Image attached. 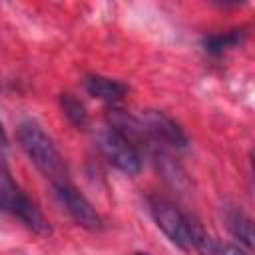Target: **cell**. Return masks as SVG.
Segmentation results:
<instances>
[{
  "instance_id": "8fae6325",
  "label": "cell",
  "mask_w": 255,
  "mask_h": 255,
  "mask_svg": "<svg viewBox=\"0 0 255 255\" xmlns=\"http://www.w3.org/2000/svg\"><path fill=\"white\" fill-rule=\"evenodd\" d=\"M6 145H8V135H6V129L0 122V149H6Z\"/></svg>"
},
{
  "instance_id": "9c48e42d",
  "label": "cell",
  "mask_w": 255,
  "mask_h": 255,
  "mask_svg": "<svg viewBox=\"0 0 255 255\" xmlns=\"http://www.w3.org/2000/svg\"><path fill=\"white\" fill-rule=\"evenodd\" d=\"M247 36L245 28H239V30H229V32H223V34H213V36H207L203 40V46L209 54H223L225 50L237 46L243 42V38Z\"/></svg>"
},
{
  "instance_id": "3957f363",
  "label": "cell",
  "mask_w": 255,
  "mask_h": 255,
  "mask_svg": "<svg viewBox=\"0 0 255 255\" xmlns=\"http://www.w3.org/2000/svg\"><path fill=\"white\" fill-rule=\"evenodd\" d=\"M98 147L102 151V155L120 171L128 173V175H135L141 169V155L139 149L122 133H118L116 129L108 128L98 131L96 135Z\"/></svg>"
},
{
  "instance_id": "ba28073f",
  "label": "cell",
  "mask_w": 255,
  "mask_h": 255,
  "mask_svg": "<svg viewBox=\"0 0 255 255\" xmlns=\"http://www.w3.org/2000/svg\"><path fill=\"white\" fill-rule=\"evenodd\" d=\"M225 221H227V227L235 239H239L245 247L253 245V225H251V219L243 213V209L229 207L225 211Z\"/></svg>"
},
{
  "instance_id": "52a82bcc",
  "label": "cell",
  "mask_w": 255,
  "mask_h": 255,
  "mask_svg": "<svg viewBox=\"0 0 255 255\" xmlns=\"http://www.w3.org/2000/svg\"><path fill=\"white\" fill-rule=\"evenodd\" d=\"M86 90L90 96H94L102 102H108V104H116L128 94V86L124 82L112 80L106 76H90L86 80Z\"/></svg>"
},
{
  "instance_id": "7a4b0ae2",
  "label": "cell",
  "mask_w": 255,
  "mask_h": 255,
  "mask_svg": "<svg viewBox=\"0 0 255 255\" xmlns=\"http://www.w3.org/2000/svg\"><path fill=\"white\" fill-rule=\"evenodd\" d=\"M0 211H8L16 215L28 229L34 233H50V225L46 217L40 213V209L34 205V201L18 187V183L12 179L6 163L0 157Z\"/></svg>"
},
{
  "instance_id": "5b68a950",
  "label": "cell",
  "mask_w": 255,
  "mask_h": 255,
  "mask_svg": "<svg viewBox=\"0 0 255 255\" xmlns=\"http://www.w3.org/2000/svg\"><path fill=\"white\" fill-rule=\"evenodd\" d=\"M137 122L143 129L147 143H155L157 147L181 149L187 145V135L183 129L163 112L159 110H143L137 116Z\"/></svg>"
},
{
  "instance_id": "8992f818",
  "label": "cell",
  "mask_w": 255,
  "mask_h": 255,
  "mask_svg": "<svg viewBox=\"0 0 255 255\" xmlns=\"http://www.w3.org/2000/svg\"><path fill=\"white\" fill-rule=\"evenodd\" d=\"M56 193L60 197V201L64 203L66 211L72 215V219L88 229V231H100L104 227V221L100 217V213L92 207V203L72 185V183H64V185H56Z\"/></svg>"
},
{
  "instance_id": "7c38bea8",
  "label": "cell",
  "mask_w": 255,
  "mask_h": 255,
  "mask_svg": "<svg viewBox=\"0 0 255 255\" xmlns=\"http://www.w3.org/2000/svg\"><path fill=\"white\" fill-rule=\"evenodd\" d=\"M139 255H143V253H139Z\"/></svg>"
},
{
  "instance_id": "277c9868",
  "label": "cell",
  "mask_w": 255,
  "mask_h": 255,
  "mask_svg": "<svg viewBox=\"0 0 255 255\" xmlns=\"http://www.w3.org/2000/svg\"><path fill=\"white\" fill-rule=\"evenodd\" d=\"M149 209L153 215V221L157 227L165 233V237L179 249L187 251L193 247V235H191V223L189 219L169 201L155 197L149 201Z\"/></svg>"
},
{
  "instance_id": "30bf717a",
  "label": "cell",
  "mask_w": 255,
  "mask_h": 255,
  "mask_svg": "<svg viewBox=\"0 0 255 255\" xmlns=\"http://www.w3.org/2000/svg\"><path fill=\"white\" fill-rule=\"evenodd\" d=\"M60 108L64 112V116L76 126V128H82L86 129L88 124H90V118H88V112H86V106L72 94H62L60 96Z\"/></svg>"
},
{
  "instance_id": "6da1fadb",
  "label": "cell",
  "mask_w": 255,
  "mask_h": 255,
  "mask_svg": "<svg viewBox=\"0 0 255 255\" xmlns=\"http://www.w3.org/2000/svg\"><path fill=\"white\" fill-rule=\"evenodd\" d=\"M16 137L24 149V153L30 157V161L52 181V185H64L70 183L68 179V167L56 149L50 135L32 120H26L18 126Z\"/></svg>"
}]
</instances>
